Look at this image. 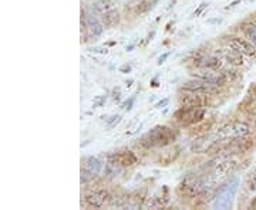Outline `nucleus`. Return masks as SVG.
<instances>
[{"label":"nucleus","mask_w":256,"mask_h":210,"mask_svg":"<svg viewBox=\"0 0 256 210\" xmlns=\"http://www.w3.org/2000/svg\"><path fill=\"white\" fill-rule=\"evenodd\" d=\"M236 165H238L236 161H234L230 156L220 155L208 164L210 174H206V178L210 179V182L214 186H218L220 183L225 182L230 176V174L235 172Z\"/></svg>","instance_id":"obj_1"},{"label":"nucleus","mask_w":256,"mask_h":210,"mask_svg":"<svg viewBox=\"0 0 256 210\" xmlns=\"http://www.w3.org/2000/svg\"><path fill=\"white\" fill-rule=\"evenodd\" d=\"M176 139V132L165 125H156L141 138V145L146 148H164Z\"/></svg>","instance_id":"obj_2"},{"label":"nucleus","mask_w":256,"mask_h":210,"mask_svg":"<svg viewBox=\"0 0 256 210\" xmlns=\"http://www.w3.org/2000/svg\"><path fill=\"white\" fill-rule=\"evenodd\" d=\"M212 188L214 185L210 182V179L206 176H200V175H188L180 185L181 193L188 198L205 196Z\"/></svg>","instance_id":"obj_3"},{"label":"nucleus","mask_w":256,"mask_h":210,"mask_svg":"<svg viewBox=\"0 0 256 210\" xmlns=\"http://www.w3.org/2000/svg\"><path fill=\"white\" fill-rule=\"evenodd\" d=\"M239 188V181L236 178H234L232 181H229L226 185H224L220 188L218 193L215 195V201H214V209L218 210H228L232 208L234 199L236 196Z\"/></svg>","instance_id":"obj_4"},{"label":"nucleus","mask_w":256,"mask_h":210,"mask_svg":"<svg viewBox=\"0 0 256 210\" xmlns=\"http://www.w3.org/2000/svg\"><path fill=\"white\" fill-rule=\"evenodd\" d=\"M250 132V128L246 122H242V121H232L228 122L225 125H222L215 135L220 139V142H225V141H230V139H236V138H244L248 137Z\"/></svg>","instance_id":"obj_5"},{"label":"nucleus","mask_w":256,"mask_h":210,"mask_svg":"<svg viewBox=\"0 0 256 210\" xmlns=\"http://www.w3.org/2000/svg\"><path fill=\"white\" fill-rule=\"evenodd\" d=\"M252 148V141L248 139V137L236 138V139H230V141H225L224 144L220 142V145L216 146L218 154L222 156H232L238 155V154H244Z\"/></svg>","instance_id":"obj_6"},{"label":"nucleus","mask_w":256,"mask_h":210,"mask_svg":"<svg viewBox=\"0 0 256 210\" xmlns=\"http://www.w3.org/2000/svg\"><path fill=\"white\" fill-rule=\"evenodd\" d=\"M175 119L182 125H194L201 122L205 117L204 108H191V107H181L175 112Z\"/></svg>","instance_id":"obj_7"},{"label":"nucleus","mask_w":256,"mask_h":210,"mask_svg":"<svg viewBox=\"0 0 256 210\" xmlns=\"http://www.w3.org/2000/svg\"><path fill=\"white\" fill-rule=\"evenodd\" d=\"M220 144V141L215 134H210V135L206 134V135H202V137L194 139V142L191 144V151L194 154H206V152L216 149V146Z\"/></svg>","instance_id":"obj_8"},{"label":"nucleus","mask_w":256,"mask_h":210,"mask_svg":"<svg viewBox=\"0 0 256 210\" xmlns=\"http://www.w3.org/2000/svg\"><path fill=\"white\" fill-rule=\"evenodd\" d=\"M192 75L195 78H201V80H205V81H210L218 87H222L228 82V78L226 75L224 74L222 70H212V68H205L204 70H198L195 73H192Z\"/></svg>","instance_id":"obj_9"},{"label":"nucleus","mask_w":256,"mask_h":210,"mask_svg":"<svg viewBox=\"0 0 256 210\" xmlns=\"http://www.w3.org/2000/svg\"><path fill=\"white\" fill-rule=\"evenodd\" d=\"M184 90H191V91L201 92V94H215L218 91V85L212 84L210 81H205L201 78H194L184 84Z\"/></svg>","instance_id":"obj_10"},{"label":"nucleus","mask_w":256,"mask_h":210,"mask_svg":"<svg viewBox=\"0 0 256 210\" xmlns=\"http://www.w3.org/2000/svg\"><path fill=\"white\" fill-rule=\"evenodd\" d=\"M107 159L114 161L121 168H131V166H136L138 164L137 155L134 152L128 151V149H122V151H118V152H114V154L108 155Z\"/></svg>","instance_id":"obj_11"},{"label":"nucleus","mask_w":256,"mask_h":210,"mask_svg":"<svg viewBox=\"0 0 256 210\" xmlns=\"http://www.w3.org/2000/svg\"><path fill=\"white\" fill-rule=\"evenodd\" d=\"M229 46L234 47L238 51H240L244 55L256 57V46L252 41H249L246 37L245 38H242V37H230Z\"/></svg>","instance_id":"obj_12"},{"label":"nucleus","mask_w":256,"mask_h":210,"mask_svg":"<svg viewBox=\"0 0 256 210\" xmlns=\"http://www.w3.org/2000/svg\"><path fill=\"white\" fill-rule=\"evenodd\" d=\"M204 95L201 92L185 90V92H181L180 95V102L182 107H191V108H202L204 107Z\"/></svg>","instance_id":"obj_13"},{"label":"nucleus","mask_w":256,"mask_h":210,"mask_svg":"<svg viewBox=\"0 0 256 210\" xmlns=\"http://www.w3.org/2000/svg\"><path fill=\"white\" fill-rule=\"evenodd\" d=\"M110 193L104 189H98V191H94V192L86 195L84 201L86 203L90 206V208H94V209H101L106 206V203L110 201Z\"/></svg>","instance_id":"obj_14"},{"label":"nucleus","mask_w":256,"mask_h":210,"mask_svg":"<svg viewBox=\"0 0 256 210\" xmlns=\"http://www.w3.org/2000/svg\"><path fill=\"white\" fill-rule=\"evenodd\" d=\"M86 28L92 37H100L104 31V24L94 14L86 16Z\"/></svg>","instance_id":"obj_15"},{"label":"nucleus","mask_w":256,"mask_h":210,"mask_svg":"<svg viewBox=\"0 0 256 210\" xmlns=\"http://www.w3.org/2000/svg\"><path fill=\"white\" fill-rule=\"evenodd\" d=\"M220 55L225 58V61H228V64L235 65V67H239V65H244V54L235 50L234 47L229 46V48H225L220 51Z\"/></svg>","instance_id":"obj_16"},{"label":"nucleus","mask_w":256,"mask_h":210,"mask_svg":"<svg viewBox=\"0 0 256 210\" xmlns=\"http://www.w3.org/2000/svg\"><path fill=\"white\" fill-rule=\"evenodd\" d=\"M101 169H102V164H101L100 159H97L94 156H88L84 161V171L92 175V176H97L101 172Z\"/></svg>","instance_id":"obj_17"},{"label":"nucleus","mask_w":256,"mask_h":210,"mask_svg":"<svg viewBox=\"0 0 256 210\" xmlns=\"http://www.w3.org/2000/svg\"><path fill=\"white\" fill-rule=\"evenodd\" d=\"M168 201H170L168 199V191L165 189L164 195H162V192L156 193V196L146 203V208H148V209H162V208L166 206Z\"/></svg>","instance_id":"obj_18"},{"label":"nucleus","mask_w":256,"mask_h":210,"mask_svg":"<svg viewBox=\"0 0 256 210\" xmlns=\"http://www.w3.org/2000/svg\"><path fill=\"white\" fill-rule=\"evenodd\" d=\"M101 17H102V24L108 28L116 27L120 23V13L117 9H112L107 13H104V14H101Z\"/></svg>","instance_id":"obj_19"},{"label":"nucleus","mask_w":256,"mask_h":210,"mask_svg":"<svg viewBox=\"0 0 256 210\" xmlns=\"http://www.w3.org/2000/svg\"><path fill=\"white\" fill-rule=\"evenodd\" d=\"M94 9L98 14H104V13H107L110 10L116 9V6H114V3L111 0H96L94 1Z\"/></svg>","instance_id":"obj_20"},{"label":"nucleus","mask_w":256,"mask_h":210,"mask_svg":"<svg viewBox=\"0 0 256 210\" xmlns=\"http://www.w3.org/2000/svg\"><path fill=\"white\" fill-rule=\"evenodd\" d=\"M202 67L205 68H212V70H220L222 68V63H220V57H208L204 60V63H201Z\"/></svg>","instance_id":"obj_21"},{"label":"nucleus","mask_w":256,"mask_h":210,"mask_svg":"<svg viewBox=\"0 0 256 210\" xmlns=\"http://www.w3.org/2000/svg\"><path fill=\"white\" fill-rule=\"evenodd\" d=\"M158 0H138L137 13H146L154 7Z\"/></svg>","instance_id":"obj_22"},{"label":"nucleus","mask_w":256,"mask_h":210,"mask_svg":"<svg viewBox=\"0 0 256 210\" xmlns=\"http://www.w3.org/2000/svg\"><path fill=\"white\" fill-rule=\"evenodd\" d=\"M244 33H245V37H246L249 41H252L256 46V24H246L244 27Z\"/></svg>","instance_id":"obj_23"},{"label":"nucleus","mask_w":256,"mask_h":210,"mask_svg":"<svg viewBox=\"0 0 256 210\" xmlns=\"http://www.w3.org/2000/svg\"><path fill=\"white\" fill-rule=\"evenodd\" d=\"M248 189L250 191V192H256V166L250 171V174L248 176Z\"/></svg>","instance_id":"obj_24"},{"label":"nucleus","mask_w":256,"mask_h":210,"mask_svg":"<svg viewBox=\"0 0 256 210\" xmlns=\"http://www.w3.org/2000/svg\"><path fill=\"white\" fill-rule=\"evenodd\" d=\"M120 122H121V117L120 115H112L110 118H107V122H106V127L108 129L114 128V127H117Z\"/></svg>","instance_id":"obj_25"},{"label":"nucleus","mask_w":256,"mask_h":210,"mask_svg":"<svg viewBox=\"0 0 256 210\" xmlns=\"http://www.w3.org/2000/svg\"><path fill=\"white\" fill-rule=\"evenodd\" d=\"M106 101H107V97H106V95H98V97L94 98L92 105H94V108H100V107H102V105L106 104Z\"/></svg>","instance_id":"obj_26"},{"label":"nucleus","mask_w":256,"mask_h":210,"mask_svg":"<svg viewBox=\"0 0 256 210\" xmlns=\"http://www.w3.org/2000/svg\"><path fill=\"white\" fill-rule=\"evenodd\" d=\"M134 101H136V97H131L130 100L124 101L122 104H121V110L124 111H130L132 108V105H134Z\"/></svg>","instance_id":"obj_27"},{"label":"nucleus","mask_w":256,"mask_h":210,"mask_svg":"<svg viewBox=\"0 0 256 210\" xmlns=\"http://www.w3.org/2000/svg\"><path fill=\"white\" fill-rule=\"evenodd\" d=\"M111 98H112V101H117V102L120 101V98H121V90H120L118 87L112 88V91H111Z\"/></svg>","instance_id":"obj_28"},{"label":"nucleus","mask_w":256,"mask_h":210,"mask_svg":"<svg viewBox=\"0 0 256 210\" xmlns=\"http://www.w3.org/2000/svg\"><path fill=\"white\" fill-rule=\"evenodd\" d=\"M206 6H208V3H201V6L198 7V9L195 10V13H194V16L195 17H198V16H201V13L204 11V10L206 9Z\"/></svg>","instance_id":"obj_29"},{"label":"nucleus","mask_w":256,"mask_h":210,"mask_svg":"<svg viewBox=\"0 0 256 210\" xmlns=\"http://www.w3.org/2000/svg\"><path fill=\"white\" fill-rule=\"evenodd\" d=\"M170 54H171V53L168 51V53H164L162 55H160V57H158V64H162V63H165V60L170 57Z\"/></svg>","instance_id":"obj_30"},{"label":"nucleus","mask_w":256,"mask_h":210,"mask_svg":"<svg viewBox=\"0 0 256 210\" xmlns=\"http://www.w3.org/2000/svg\"><path fill=\"white\" fill-rule=\"evenodd\" d=\"M168 102H170V100H168V98H164L162 101L156 102V108H162V107H165V105H168Z\"/></svg>","instance_id":"obj_31"},{"label":"nucleus","mask_w":256,"mask_h":210,"mask_svg":"<svg viewBox=\"0 0 256 210\" xmlns=\"http://www.w3.org/2000/svg\"><path fill=\"white\" fill-rule=\"evenodd\" d=\"M131 71V65L130 64H124L120 67V73H130Z\"/></svg>","instance_id":"obj_32"},{"label":"nucleus","mask_w":256,"mask_h":210,"mask_svg":"<svg viewBox=\"0 0 256 210\" xmlns=\"http://www.w3.org/2000/svg\"><path fill=\"white\" fill-rule=\"evenodd\" d=\"M92 51H96V53H102V54H107V53H108L107 48H106V50H104V48H94Z\"/></svg>","instance_id":"obj_33"},{"label":"nucleus","mask_w":256,"mask_h":210,"mask_svg":"<svg viewBox=\"0 0 256 210\" xmlns=\"http://www.w3.org/2000/svg\"><path fill=\"white\" fill-rule=\"evenodd\" d=\"M132 80H128V81H126V87H127V88H130V87H131V85H132Z\"/></svg>","instance_id":"obj_34"},{"label":"nucleus","mask_w":256,"mask_h":210,"mask_svg":"<svg viewBox=\"0 0 256 210\" xmlns=\"http://www.w3.org/2000/svg\"><path fill=\"white\" fill-rule=\"evenodd\" d=\"M94 1H96V0H94Z\"/></svg>","instance_id":"obj_35"}]
</instances>
